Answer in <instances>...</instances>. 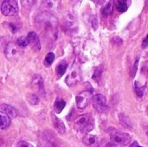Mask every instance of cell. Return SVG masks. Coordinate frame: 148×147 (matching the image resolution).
Masks as SVG:
<instances>
[{
  "mask_svg": "<svg viewBox=\"0 0 148 147\" xmlns=\"http://www.w3.org/2000/svg\"><path fill=\"white\" fill-rule=\"evenodd\" d=\"M83 143L88 147H100L99 146V143H98V139L96 136L95 135H91V134H86L83 137L82 139Z\"/></svg>",
  "mask_w": 148,
  "mask_h": 147,
  "instance_id": "cell-12",
  "label": "cell"
},
{
  "mask_svg": "<svg viewBox=\"0 0 148 147\" xmlns=\"http://www.w3.org/2000/svg\"><path fill=\"white\" fill-rule=\"evenodd\" d=\"M93 107L100 113H104L108 111V106L107 99L104 95L97 94L93 97Z\"/></svg>",
  "mask_w": 148,
  "mask_h": 147,
  "instance_id": "cell-7",
  "label": "cell"
},
{
  "mask_svg": "<svg viewBox=\"0 0 148 147\" xmlns=\"http://www.w3.org/2000/svg\"><path fill=\"white\" fill-rule=\"evenodd\" d=\"M52 119H53V124H54V126L55 128L56 129V131L58 132V133L60 134H64L65 132H66V128H65V126H64V123L62 122V120L59 118H57L56 116L53 115L52 116Z\"/></svg>",
  "mask_w": 148,
  "mask_h": 147,
  "instance_id": "cell-13",
  "label": "cell"
},
{
  "mask_svg": "<svg viewBox=\"0 0 148 147\" xmlns=\"http://www.w3.org/2000/svg\"><path fill=\"white\" fill-rule=\"evenodd\" d=\"M92 99V92L90 91H83L76 95V106L79 109L86 108Z\"/></svg>",
  "mask_w": 148,
  "mask_h": 147,
  "instance_id": "cell-8",
  "label": "cell"
},
{
  "mask_svg": "<svg viewBox=\"0 0 148 147\" xmlns=\"http://www.w3.org/2000/svg\"><path fill=\"white\" fill-rule=\"evenodd\" d=\"M141 73L145 75H148V62H146L143 63L142 68H141Z\"/></svg>",
  "mask_w": 148,
  "mask_h": 147,
  "instance_id": "cell-27",
  "label": "cell"
},
{
  "mask_svg": "<svg viewBox=\"0 0 148 147\" xmlns=\"http://www.w3.org/2000/svg\"><path fill=\"white\" fill-rule=\"evenodd\" d=\"M27 41H28V44L31 47V49L34 51H39L41 49V42H40V39L37 36V34L34 31H31L28 34V36H26Z\"/></svg>",
  "mask_w": 148,
  "mask_h": 147,
  "instance_id": "cell-10",
  "label": "cell"
},
{
  "mask_svg": "<svg viewBox=\"0 0 148 147\" xmlns=\"http://www.w3.org/2000/svg\"><path fill=\"white\" fill-rule=\"evenodd\" d=\"M55 57H56V55H55L54 53H52V52L48 53L47 55L45 56V59H44V64H45L47 67L50 66V65L53 63V62H54V60H55Z\"/></svg>",
  "mask_w": 148,
  "mask_h": 147,
  "instance_id": "cell-20",
  "label": "cell"
},
{
  "mask_svg": "<svg viewBox=\"0 0 148 147\" xmlns=\"http://www.w3.org/2000/svg\"><path fill=\"white\" fill-rule=\"evenodd\" d=\"M10 119L6 115L0 114V129L7 128L10 126Z\"/></svg>",
  "mask_w": 148,
  "mask_h": 147,
  "instance_id": "cell-18",
  "label": "cell"
},
{
  "mask_svg": "<svg viewBox=\"0 0 148 147\" xmlns=\"http://www.w3.org/2000/svg\"><path fill=\"white\" fill-rule=\"evenodd\" d=\"M95 126V120L91 114L85 113L77 117L75 120V128L82 133H90Z\"/></svg>",
  "mask_w": 148,
  "mask_h": 147,
  "instance_id": "cell-2",
  "label": "cell"
},
{
  "mask_svg": "<svg viewBox=\"0 0 148 147\" xmlns=\"http://www.w3.org/2000/svg\"><path fill=\"white\" fill-rule=\"evenodd\" d=\"M10 29H11L12 33H15V32L16 31V29H17L16 26L15 24H13V23H10Z\"/></svg>",
  "mask_w": 148,
  "mask_h": 147,
  "instance_id": "cell-30",
  "label": "cell"
},
{
  "mask_svg": "<svg viewBox=\"0 0 148 147\" xmlns=\"http://www.w3.org/2000/svg\"><path fill=\"white\" fill-rule=\"evenodd\" d=\"M119 120H120V124L123 127H125L127 129H130V130L132 129L133 125H132V122H131V120H130V119L128 117H127L124 114H120L119 115Z\"/></svg>",
  "mask_w": 148,
  "mask_h": 147,
  "instance_id": "cell-15",
  "label": "cell"
},
{
  "mask_svg": "<svg viewBox=\"0 0 148 147\" xmlns=\"http://www.w3.org/2000/svg\"><path fill=\"white\" fill-rule=\"evenodd\" d=\"M102 71H103V68H102V66H98L95 70V73H94V75H93V79L95 80H98L101 74H102Z\"/></svg>",
  "mask_w": 148,
  "mask_h": 147,
  "instance_id": "cell-25",
  "label": "cell"
},
{
  "mask_svg": "<svg viewBox=\"0 0 148 147\" xmlns=\"http://www.w3.org/2000/svg\"><path fill=\"white\" fill-rule=\"evenodd\" d=\"M5 56L10 61H16L23 54L22 48H20L16 42H10L6 44L4 49Z\"/></svg>",
  "mask_w": 148,
  "mask_h": 147,
  "instance_id": "cell-4",
  "label": "cell"
},
{
  "mask_svg": "<svg viewBox=\"0 0 148 147\" xmlns=\"http://www.w3.org/2000/svg\"><path fill=\"white\" fill-rule=\"evenodd\" d=\"M134 87H135V92H136L137 95L140 96V97H142V96L144 95L145 88H144L142 85H140L138 81H136V82L134 83Z\"/></svg>",
  "mask_w": 148,
  "mask_h": 147,
  "instance_id": "cell-22",
  "label": "cell"
},
{
  "mask_svg": "<svg viewBox=\"0 0 148 147\" xmlns=\"http://www.w3.org/2000/svg\"><path fill=\"white\" fill-rule=\"evenodd\" d=\"M142 49H146L147 47H148V35L147 36V37L142 41Z\"/></svg>",
  "mask_w": 148,
  "mask_h": 147,
  "instance_id": "cell-28",
  "label": "cell"
},
{
  "mask_svg": "<svg viewBox=\"0 0 148 147\" xmlns=\"http://www.w3.org/2000/svg\"><path fill=\"white\" fill-rule=\"evenodd\" d=\"M147 116H148V106H147Z\"/></svg>",
  "mask_w": 148,
  "mask_h": 147,
  "instance_id": "cell-32",
  "label": "cell"
},
{
  "mask_svg": "<svg viewBox=\"0 0 148 147\" xmlns=\"http://www.w3.org/2000/svg\"><path fill=\"white\" fill-rule=\"evenodd\" d=\"M1 11L6 16H16L19 11L17 2L14 0L3 1L1 4Z\"/></svg>",
  "mask_w": 148,
  "mask_h": 147,
  "instance_id": "cell-5",
  "label": "cell"
},
{
  "mask_svg": "<svg viewBox=\"0 0 148 147\" xmlns=\"http://www.w3.org/2000/svg\"><path fill=\"white\" fill-rule=\"evenodd\" d=\"M31 87H32V89L38 95L42 96V97L45 96V89H44V85H43V80L39 75H36L33 77V79L31 81Z\"/></svg>",
  "mask_w": 148,
  "mask_h": 147,
  "instance_id": "cell-9",
  "label": "cell"
},
{
  "mask_svg": "<svg viewBox=\"0 0 148 147\" xmlns=\"http://www.w3.org/2000/svg\"><path fill=\"white\" fill-rule=\"evenodd\" d=\"M36 24L48 36H55L57 32V19L50 12H42L36 16Z\"/></svg>",
  "mask_w": 148,
  "mask_h": 147,
  "instance_id": "cell-1",
  "label": "cell"
},
{
  "mask_svg": "<svg viewBox=\"0 0 148 147\" xmlns=\"http://www.w3.org/2000/svg\"><path fill=\"white\" fill-rule=\"evenodd\" d=\"M113 9H114V4H113V2H108V4H106V6L103 8L102 10V14L104 16H108L110 15L112 12H113Z\"/></svg>",
  "mask_w": 148,
  "mask_h": 147,
  "instance_id": "cell-21",
  "label": "cell"
},
{
  "mask_svg": "<svg viewBox=\"0 0 148 147\" xmlns=\"http://www.w3.org/2000/svg\"><path fill=\"white\" fill-rule=\"evenodd\" d=\"M138 63H139V58H137V59H136V62H134V70H133V75H134V74H135V73H136V71H137Z\"/></svg>",
  "mask_w": 148,
  "mask_h": 147,
  "instance_id": "cell-29",
  "label": "cell"
},
{
  "mask_svg": "<svg viewBox=\"0 0 148 147\" xmlns=\"http://www.w3.org/2000/svg\"><path fill=\"white\" fill-rule=\"evenodd\" d=\"M109 133H110L111 141L115 146H126L129 145V143L131 142V136L127 133H121L115 129H112Z\"/></svg>",
  "mask_w": 148,
  "mask_h": 147,
  "instance_id": "cell-3",
  "label": "cell"
},
{
  "mask_svg": "<svg viewBox=\"0 0 148 147\" xmlns=\"http://www.w3.org/2000/svg\"><path fill=\"white\" fill-rule=\"evenodd\" d=\"M115 3V6H116V9L120 11V12H125L128 9V6H129V3L130 1H126V0H117L114 2Z\"/></svg>",
  "mask_w": 148,
  "mask_h": 147,
  "instance_id": "cell-16",
  "label": "cell"
},
{
  "mask_svg": "<svg viewBox=\"0 0 148 147\" xmlns=\"http://www.w3.org/2000/svg\"><path fill=\"white\" fill-rule=\"evenodd\" d=\"M66 106V102L64 100H62V98H57L55 101L54 104V107H55V111L56 113H61L62 111L64 109Z\"/></svg>",
  "mask_w": 148,
  "mask_h": 147,
  "instance_id": "cell-17",
  "label": "cell"
},
{
  "mask_svg": "<svg viewBox=\"0 0 148 147\" xmlns=\"http://www.w3.org/2000/svg\"><path fill=\"white\" fill-rule=\"evenodd\" d=\"M137 147H141V146H137Z\"/></svg>",
  "mask_w": 148,
  "mask_h": 147,
  "instance_id": "cell-33",
  "label": "cell"
},
{
  "mask_svg": "<svg viewBox=\"0 0 148 147\" xmlns=\"http://www.w3.org/2000/svg\"><path fill=\"white\" fill-rule=\"evenodd\" d=\"M44 3H46V4H44V6L47 8V10H46V12H49L50 10H57V3L58 2H56V1H44L43 2Z\"/></svg>",
  "mask_w": 148,
  "mask_h": 147,
  "instance_id": "cell-19",
  "label": "cell"
},
{
  "mask_svg": "<svg viewBox=\"0 0 148 147\" xmlns=\"http://www.w3.org/2000/svg\"><path fill=\"white\" fill-rule=\"evenodd\" d=\"M0 113H2L3 115H6L10 120L16 118L17 115L16 109L14 107H12L11 106L7 105V104H3L0 106Z\"/></svg>",
  "mask_w": 148,
  "mask_h": 147,
  "instance_id": "cell-11",
  "label": "cell"
},
{
  "mask_svg": "<svg viewBox=\"0 0 148 147\" xmlns=\"http://www.w3.org/2000/svg\"><path fill=\"white\" fill-rule=\"evenodd\" d=\"M16 44L20 47V48H25L26 46H28V41L26 36H21L17 39Z\"/></svg>",
  "mask_w": 148,
  "mask_h": 147,
  "instance_id": "cell-24",
  "label": "cell"
},
{
  "mask_svg": "<svg viewBox=\"0 0 148 147\" xmlns=\"http://www.w3.org/2000/svg\"><path fill=\"white\" fill-rule=\"evenodd\" d=\"M67 68H68V63H67V62H65V61L60 62L57 64L56 68V73L57 75V77L58 78L62 77L65 74Z\"/></svg>",
  "mask_w": 148,
  "mask_h": 147,
  "instance_id": "cell-14",
  "label": "cell"
},
{
  "mask_svg": "<svg viewBox=\"0 0 148 147\" xmlns=\"http://www.w3.org/2000/svg\"><path fill=\"white\" fill-rule=\"evenodd\" d=\"M105 147H117V146H115L114 143L111 142V143H108V144L105 146Z\"/></svg>",
  "mask_w": 148,
  "mask_h": 147,
  "instance_id": "cell-31",
  "label": "cell"
},
{
  "mask_svg": "<svg viewBox=\"0 0 148 147\" xmlns=\"http://www.w3.org/2000/svg\"><path fill=\"white\" fill-rule=\"evenodd\" d=\"M81 80V72H80V67L78 65V63L76 62V61L73 63L69 74L68 75L67 78H66V83L68 86L72 87L74 85H75L79 81Z\"/></svg>",
  "mask_w": 148,
  "mask_h": 147,
  "instance_id": "cell-6",
  "label": "cell"
},
{
  "mask_svg": "<svg viewBox=\"0 0 148 147\" xmlns=\"http://www.w3.org/2000/svg\"><path fill=\"white\" fill-rule=\"evenodd\" d=\"M27 99H28L29 102L32 105H37L39 103V98H38V95H36V94H30L27 96Z\"/></svg>",
  "mask_w": 148,
  "mask_h": 147,
  "instance_id": "cell-23",
  "label": "cell"
},
{
  "mask_svg": "<svg viewBox=\"0 0 148 147\" xmlns=\"http://www.w3.org/2000/svg\"><path fill=\"white\" fill-rule=\"evenodd\" d=\"M15 147H34L29 142H26V141H23V140H21L19 142L16 143V146Z\"/></svg>",
  "mask_w": 148,
  "mask_h": 147,
  "instance_id": "cell-26",
  "label": "cell"
}]
</instances>
